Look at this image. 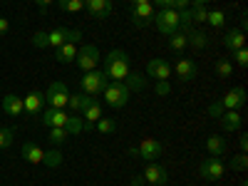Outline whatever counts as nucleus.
I'll return each mask as SVG.
<instances>
[{"label":"nucleus","instance_id":"nucleus-1","mask_svg":"<svg viewBox=\"0 0 248 186\" xmlns=\"http://www.w3.org/2000/svg\"><path fill=\"white\" fill-rule=\"evenodd\" d=\"M102 72L109 77V82H124V79H127V75L132 72L129 55L124 52L122 47L107 52V57H105V70H102Z\"/></svg>","mask_w":248,"mask_h":186},{"label":"nucleus","instance_id":"nucleus-2","mask_svg":"<svg viewBox=\"0 0 248 186\" xmlns=\"http://www.w3.org/2000/svg\"><path fill=\"white\" fill-rule=\"evenodd\" d=\"M107 85H109V77L102 72V70H92V72H85V75L79 77V90L85 92V94H90V97L102 94Z\"/></svg>","mask_w":248,"mask_h":186},{"label":"nucleus","instance_id":"nucleus-3","mask_svg":"<svg viewBox=\"0 0 248 186\" xmlns=\"http://www.w3.org/2000/svg\"><path fill=\"white\" fill-rule=\"evenodd\" d=\"M152 23L156 25V30L161 32V35H174L176 30H179V13L174 10V8H159L156 13H154V20Z\"/></svg>","mask_w":248,"mask_h":186},{"label":"nucleus","instance_id":"nucleus-4","mask_svg":"<svg viewBox=\"0 0 248 186\" xmlns=\"http://www.w3.org/2000/svg\"><path fill=\"white\" fill-rule=\"evenodd\" d=\"M105 102L109 107H114V109H119V107H124L129 102V97H132V92H129V87L124 85V82H109V85L105 87Z\"/></svg>","mask_w":248,"mask_h":186},{"label":"nucleus","instance_id":"nucleus-5","mask_svg":"<svg viewBox=\"0 0 248 186\" xmlns=\"http://www.w3.org/2000/svg\"><path fill=\"white\" fill-rule=\"evenodd\" d=\"M226 174V164L221 161V156H206L199 164V176L206 181H218Z\"/></svg>","mask_w":248,"mask_h":186},{"label":"nucleus","instance_id":"nucleus-6","mask_svg":"<svg viewBox=\"0 0 248 186\" xmlns=\"http://www.w3.org/2000/svg\"><path fill=\"white\" fill-rule=\"evenodd\" d=\"M97 62H99V50H97V45H82V47L77 50L75 65H77L82 72L97 70Z\"/></svg>","mask_w":248,"mask_h":186},{"label":"nucleus","instance_id":"nucleus-7","mask_svg":"<svg viewBox=\"0 0 248 186\" xmlns=\"http://www.w3.org/2000/svg\"><path fill=\"white\" fill-rule=\"evenodd\" d=\"M67 99H70V92L65 87V82H52L45 92V102L55 109H65L67 107Z\"/></svg>","mask_w":248,"mask_h":186},{"label":"nucleus","instance_id":"nucleus-8","mask_svg":"<svg viewBox=\"0 0 248 186\" xmlns=\"http://www.w3.org/2000/svg\"><path fill=\"white\" fill-rule=\"evenodd\" d=\"M161 141L154 139V137H147V139H141V144L137 147V159H144V161H156L161 156Z\"/></svg>","mask_w":248,"mask_h":186},{"label":"nucleus","instance_id":"nucleus-9","mask_svg":"<svg viewBox=\"0 0 248 186\" xmlns=\"http://www.w3.org/2000/svg\"><path fill=\"white\" fill-rule=\"evenodd\" d=\"M147 75H149L152 79L161 82V79H169L174 72H171V65H169L164 57H154V60L147 62Z\"/></svg>","mask_w":248,"mask_h":186},{"label":"nucleus","instance_id":"nucleus-10","mask_svg":"<svg viewBox=\"0 0 248 186\" xmlns=\"http://www.w3.org/2000/svg\"><path fill=\"white\" fill-rule=\"evenodd\" d=\"M144 181L152 184V186H167L169 184V174L164 167H159L156 161H149L147 169H144Z\"/></svg>","mask_w":248,"mask_h":186},{"label":"nucleus","instance_id":"nucleus-11","mask_svg":"<svg viewBox=\"0 0 248 186\" xmlns=\"http://www.w3.org/2000/svg\"><path fill=\"white\" fill-rule=\"evenodd\" d=\"M171 72L176 75V79H181V82H191L194 77H196V72H199V67H196V62L191 60V57H181L176 65L171 67Z\"/></svg>","mask_w":248,"mask_h":186},{"label":"nucleus","instance_id":"nucleus-12","mask_svg":"<svg viewBox=\"0 0 248 186\" xmlns=\"http://www.w3.org/2000/svg\"><path fill=\"white\" fill-rule=\"evenodd\" d=\"M154 5L152 3H144V5H132V25L134 28H144L154 20Z\"/></svg>","mask_w":248,"mask_h":186},{"label":"nucleus","instance_id":"nucleus-13","mask_svg":"<svg viewBox=\"0 0 248 186\" xmlns=\"http://www.w3.org/2000/svg\"><path fill=\"white\" fill-rule=\"evenodd\" d=\"M79 117L85 119V129H87V132H94V124H97V119H99V117H105V114H102L99 102H97V99H92L90 105H87L85 109H82V114H79Z\"/></svg>","mask_w":248,"mask_h":186},{"label":"nucleus","instance_id":"nucleus-14","mask_svg":"<svg viewBox=\"0 0 248 186\" xmlns=\"http://www.w3.org/2000/svg\"><path fill=\"white\" fill-rule=\"evenodd\" d=\"M85 10H90V15H94L97 20H105V17L112 15L114 3L112 0H90V3L85 5Z\"/></svg>","mask_w":248,"mask_h":186},{"label":"nucleus","instance_id":"nucleus-15","mask_svg":"<svg viewBox=\"0 0 248 186\" xmlns=\"http://www.w3.org/2000/svg\"><path fill=\"white\" fill-rule=\"evenodd\" d=\"M221 102H223L226 109H241L246 105V90L243 87H233V90H229L221 97Z\"/></svg>","mask_w":248,"mask_h":186},{"label":"nucleus","instance_id":"nucleus-16","mask_svg":"<svg viewBox=\"0 0 248 186\" xmlns=\"http://www.w3.org/2000/svg\"><path fill=\"white\" fill-rule=\"evenodd\" d=\"M70 119V114L65 109H55V107H47L43 112V124L45 127H65Z\"/></svg>","mask_w":248,"mask_h":186},{"label":"nucleus","instance_id":"nucleus-17","mask_svg":"<svg viewBox=\"0 0 248 186\" xmlns=\"http://www.w3.org/2000/svg\"><path fill=\"white\" fill-rule=\"evenodd\" d=\"M241 124H243V117H241V112L238 109H226L223 112V117H221V129L223 132H238L241 129Z\"/></svg>","mask_w":248,"mask_h":186},{"label":"nucleus","instance_id":"nucleus-18","mask_svg":"<svg viewBox=\"0 0 248 186\" xmlns=\"http://www.w3.org/2000/svg\"><path fill=\"white\" fill-rule=\"evenodd\" d=\"M223 47H226V50H231V52L246 47V32L238 30V28H231L229 32L223 35Z\"/></svg>","mask_w":248,"mask_h":186},{"label":"nucleus","instance_id":"nucleus-19","mask_svg":"<svg viewBox=\"0 0 248 186\" xmlns=\"http://www.w3.org/2000/svg\"><path fill=\"white\" fill-rule=\"evenodd\" d=\"M43 105H45V92H37V90L25 94V99H23V107L28 114H40L43 112Z\"/></svg>","mask_w":248,"mask_h":186},{"label":"nucleus","instance_id":"nucleus-20","mask_svg":"<svg viewBox=\"0 0 248 186\" xmlns=\"http://www.w3.org/2000/svg\"><path fill=\"white\" fill-rule=\"evenodd\" d=\"M20 156H23L28 164H43V159H45V152L37 147V144H32V141H25L23 144V149H20Z\"/></svg>","mask_w":248,"mask_h":186},{"label":"nucleus","instance_id":"nucleus-21","mask_svg":"<svg viewBox=\"0 0 248 186\" xmlns=\"http://www.w3.org/2000/svg\"><path fill=\"white\" fill-rule=\"evenodd\" d=\"M3 112H5V114H10V117L23 114V112H25L23 99H20L17 94H5V97H3Z\"/></svg>","mask_w":248,"mask_h":186},{"label":"nucleus","instance_id":"nucleus-22","mask_svg":"<svg viewBox=\"0 0 248 186\" xmlns=\"http://www.w3.org/2000/svg\"><path fill=\"white\" fill-rule=\"evenodd\" d=\"M75 57H77L75 43H65V45H60V47L55 50V60L62 62V65H70V62H75Z\"/></svg>","mask_w":248,"mask_h":186},{"label":"nucleus","instance_id":"nucleus-23","mask_svg":"<svg viewBox=\"0 0 248 186\" xmlns=\"http://www.w3.org/2000/svg\"><path fill=\"white\" fill-rule=\"evenodd\" d=\"M186 45H191L194 50H203L206 45H209V35H206L203 30H189L186 32Z\"/></svg>","mask_w":248,"mask_h":186},{"label":"nucleus","instance_id":"nucleus-24","mask_svg":"<svg viewBox=\"0 0 248 186\" xmlns=\"http://www.w3.org/2000/svg\"><path fill=\"white\" fill-rule=\"evenodd\" d=\"M94 97H90V94H70V99H67V107L72 109V114H82V109H85L90 102H92Z\"/></svg>","mask_w":248,"mask_h":186},{"label":"nucleus","instance_id":"nucleus-25","mask_svg":"<svg viewBox=\"0 0 248 186\" xmlns=\"http://www.w3.org/2000/svg\"><path fill=\"white\" fill-rule=\"evenodd\" d=\"M67 35H70V28H55L47 32V47H60V45H65L67 43Z\"/></svg>","mask_w":248,"mask_h":186},{"label":"nucleus","instance_id":"nucleus-26","mask_svg":"<svg viewBox=\"0 0 248 186\" xmlns=\"http://www.w3.org/2000/svg\"><path fill=\"white\" fill-rule=\"evenodd\" d=\"M206 152H209L211 156H221L226 152V139L221 134H211L209 139H206Z\"/></svg>","mask_w":248,"mask_h":186},{"label":"nucleus","instance_id":"nucleus-27","mask_svg":"<svg viewBox=\"0 0 248 186\" xmlns=\"http://www.w3.org/2000/svg\"><path fill=\"white\" fill-rule=\"evenodd\" d=\"M124 85L129 87V92H144L147 90V79H144V75H139L137 70H132L127 75V79H124Z\"/></svg>","mask_w":248,"mask_h":186},{"label":"nucleus","instance_id":"nucleus-28","mask_svg":"<svg viewBox=\"0 0 248 186\" xmlns=\"http://www.w3.org/2000/svg\"><path fill=\"white\" fill-rule=\"evenodd\" d=\"M216 75H218L221 79L231 77V75H233V62H231L229 57H218V60H216Z\"/></svg>","mask_w":248,"mask_h":186},{"label":"nucleus","instance_id":"nucleus-29","mask_svg":"<svg viewBox=\"0 0 248 186\" xmlns=\"http://www.w3.org/2000/svg\"><path fill=\"white\" fill-rule=\"evenodd\" d=\"M65 129H67V134H82L85 132V119H82L79 114H70Z\"/></svg>","mask_w":248,"mask_h":186},{"label":"nucleus","instance_id":"nucleus-30","mask_svg":"<svg viewBox=\"0 0 248 186\" xmlns=\"http://www.w3.org/2000/svg\"><path fill=\"white\" fill-rule=\"evenodd\" d=\"M169 47L174 50V52H184L186 47V32H181V30H176L174 35H169Z\"/></svg>","mask_w":248,"mask_h":186},{"label":"nucleus","instance_id":"nucleus-31","mask_svg":"<svg viewBox=\"0 0 248 186\" xmlns=\"http://www.w3.org/2000/svg\"><path fill=\"white\" fill-rule=\"evenodd\" d=\"M226 169H231V171H246L248 169V156L246 154H233L229 159V164H226Z\"/></svg>","mask_w":248,"mask_h":186},{"label":"nucleus","instance_id":"nucleus-32","mask_svg":"<svg viewBox=\"0 0 248 186\" xmlns=\"http://www.w3.org/2000/svg\"><path fill=\"white\" fill-rule=\"evenodd\" d=\"M94 129H97L99 134H112V132L117 129V122H114L112 117H99L97 124H94Z\"/></svg>","mask_w":248,"mask_h":186},{"label":"nucleus","instance_id":"nucleus-33","mask_svg":"<svg viewBox=\"0 0 248 186\" xmlns=\"http://www.w3.org/2000/svg\"><path fill=\"white\" fill-rule=\"evenodd\" d=\"M67 129L65 127H50V134H47V139H50V144L52 147H57V144H62V141H67Z\"/></svg>","mask_w":248,"mask_h":186},{"label":"nucleus","instance_id":"nucleus-34","mask_svg":"<svg viewBox=\"0 0 248 186\" xmlns=\"http://www.w3.org/2000/svg\"><path fill=\"white\" fill-rule=\"evenodd\" d=\"M206 23H209L211 28H223V25H226V13H223V10H209V15H206Z\"/></svg>","mask_w":248,"mask_h":186},{"label":"nucleus","instance_id":"nucleus-35","mask_svg":"<svg viewBox=\"0 0 248 186\" xmlns=\"http://www.w3.org/2000/svg\"><path fill=\"white\" fill-rule=\"evenodd\" d=\"M43 164H45V167H50V169H57L60 164H62V152H60V149H50V152H45Z\"/></svg>","mask_w":248,"mask_h":186},{"label":"nucleus","instance_id":"nucleus-36","mask_svg":"<svg viewBox=\"0 0 248 186\" xmlns=\"http://www.w3.org/2000/svg\"><path fill=\"white\" fill-rule=\"evenodd\" d=\"M189 8H191V20H194V23H206V15H209L206 5H201V3H191Z\"/></svg>","mask_w":248,"mask_h":186},{"label":"nucleus","instance_id":"nucleus-37","mask_svg":"<svg viewBox=\"0 0 248 186\" xmlns=\"http://www.w3.org/2000/svg\"><path fill=\"white\" fill-rule=\"evenodd\" d=\"M60 8L65 13H82L85 10V3L82 0H60Z\"/></svg>","mask_w":248,"mask_h":186},{"label":"nucleus","instance_id":"nucleus-38","mask_svg":"<svg viewBox=\"0 0 248 186\" xmlns=\"http://www.w3.org/2000/svg\"><path fill=\"white\" fill-rule=\"evenodd\" d=\"M13 139H15V129H10V127L0 129V149H10L13 147Z\"/></svg>","mask_w":248,"mask_h":186},{"label":"nucleus","instance_id":"nucleus-39","mask_svg":"<svg viewBox=\"0 0 248 186\" xmlns=\"http://www.w3.org/2000/svg\"><path fill=\"white\" fill-rule=\"evenodd\" d=\"M223 112H226V107H223L221 97H218V99H214L211 105H209V117H211V119H221V117H223Z\"/></svg>","mask_w":248,"mask_h":186},{"label":"nucleus","instance_id":"nucleus-40","mask_svg":"<svg viewBox=\"0 0 248 186\" xmlns=\"http://www.w3.org/2000/svg\"><path fill=\"white\" fill-rule=\"evenodd\" d=\"M231 62H236L238 67H246V65H248V50H246V47L233 50V60H231Z\"/></svg>","mask_w":248,"mask_h":186},{"label":"nucleus","instance_id":"nucleus-41","mask_svg":"<svg viewBox=\"0 0 248 186\" xmlns=\"http://www.w3.org/2000/svg\"><path fill=\"white\" fill-rule=\"evenodd\" d=\"M30 43L35 45V47H47V32H43V30H37L32 37H30Z\"/></svg>","mask_w":248,"mask_h":186},{"label":"nucleus","instance_id":"nucleus-42","mask_svg":"<svg viewBox=\"0 0 248 186\" xmlns=\"http://www.w3.org/2000/svg\"><path fill=\"white\" fill-rule=\"evenodd\" d=\"M169 92H171L169 79H161V82H156V85H154V94H159V97H167Z\"/></svg>","mask_w":248,"mask_h":186},{"label":"nucleus","instance_id":"nucleus-43","mask_svg":"<svg viewBox=\"0 0 248 186\" xmlns=\"http://www.w3.org/2000/svg\"><path fill=\"white\" fill-rule=\"evenodd\" d=\"M152 5H156V8H174V0H152Z\"/></svg>","mask_w":248,"mask_h":186},{"label":"nucleus","instance_id":"nucleus-44","mask_svg":"<svg viewBox=\"0 0 248 186\" xmlns=\"http://www.w3.org/2000/svg\"><path fill=\"white\" fill-rule=\"evenodd\" d=\"M147 181H144V174H137V176H132V181H129V186H144Z\"/></svg>","mask_w":248,"mask_h":186},{"label":"nucleus","instance_id":"nucleus-45","mask_svg":"<svg viewBox=\"0 0 248 186\" xmlns=\"http://www.w3.org/2000/svg\"><path fill=\"white\" fill-rule=\"evenodd\" d=\"M189 5H191V0H174V10H184Z\"/></svg>","mask_w":248,"mask_h":186},{"label":"nucleus","instance_id":"nucleus-46","mask_svg":"<svg viewBox=\"0 0 248 186\" xmlns=\"http://www.w3.org/2000/svg\"><path fill=\"white\" fill-rule=\"evenodd\" d=\"M8 30H10V23L5 17H0V35H8Z\"/></svg>","mask_w":248,"mask_h":186},{"label":"nucleus","instance_id":"nucleus-47","mask_svg":"<svg viewBox=\"0 0 248 186\" xmlns=\"http://www.w3.org/2000/svg\"><path fill=\"white\" fill-rule=\"evenodd\" d=\"M238 147H241V154H246V149H248V137H246V134H241V139H238Z\"/></svg>","mask_w":248,"mask_h":186},{"label":"nucleus","instance_id":"nucleus-48","mask_svg":"<svg viewBox=\"0 0 248 186\" xmlns=\"http://www.w3.org/2000/svg\"><path fill=\"white\" fill-rule=\"evenodd\" d=\"M32 3H35V5L40 8V10H45V8H47L50 3H55V0H32Z\"/></svg>","mask_w":248,"mask_h":186},{"label":"nucleus","instance_id":"nucleus-49","mask_svg":"<svg viewBox=\"0 0 248 186\" xmlns=\"http://www.w3.org/2000/svg\"><path fill=\"white\" fill-rule=\"evenodd\" d=\"M246 28H248V15H246V13H241V28H238V30H243V32H246Z\"/></svg>","mask_w":248,"mask_h":186},{"label":"nucleus","instance_id":"nucleus-50","mask_svg":"<svg viewBox=\"0 0 248 186\" xmlns=\"http://www.w3.org/2000/svg\"><path fill=\"white\" fill-rule=\"evenodd\" d=\"M144 3H152V0H132V5H144Z\"/></svg>","mask_w":248,"mask_h":186},{"label":"nucleus","instance_id":"nucleus-51","mask_svg":"<svg viewBox=\"0 0 248 186\" xmlns=\"http://www.w3.org/2000/svg\"><path fill=\"white\" fill-rule=\"evenodd\" d=\"M191 3H201V5H206V3H211V0H191Z\"/></svg>","mask_w":248,"mask_h":186},{"label":"nucleus","instance_id":"nucleus-52","mask_svg":"<svg viewBox=\"0 0 248 186\" xmlns=\"http://www.w3.org/2000/svg\"><path fill=\"white\" fill-rule=\"evenodd\" d=\"M82 3H85V5H87V3H90V0H82Z\"/></svg>","mask_w":248,"mask_h":186}]
</instances>
